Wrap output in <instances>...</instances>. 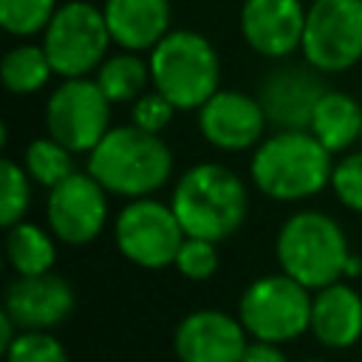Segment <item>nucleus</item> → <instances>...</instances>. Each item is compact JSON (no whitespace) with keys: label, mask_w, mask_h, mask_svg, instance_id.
I'll return each instance as SVG.
<instances>
[{"label":"nucleus","mask_w":362,"mask_h":362,"mask_svg":"<svg viewBox=\"0 0 362 362\" xmlns=\"http://www.w3.org/2000/svg\"><path fill=\"white\" fill-rule=\"evenodd\" d=\"M170 206L187 238L221 243L243 226L249 215V189L226 164L201 161L181 173Z\"/></svg>","instance_id":"obj_1"},{"label":"nucleus","mask_w":362,"mask_h":362,"mask_svg":"<svg viewBox=\"0 0 362 362\" xmlns=\"http://www.w3.org/2000/svg\"><path fill=\"white\" fill-rule=\"evenodd\" d=\"M334 153L311 130H274L249 158L252 184L272 201H308L331 187Z\"/></svg>","instance_id":"obj_2"},{"label":"nucleus","mask_w":362,"mask_h":362,"mask_svg":"<svg viewBox=\"0 0 362 362\" xmlns=\"http://www.w3.org/2000/svg\"><path fill=\"white\" fill-rule=\"evenodd\" d=\"M173 150L158 133L113 124L88 153V173L119 198H150L173 178Z\"/></svg>","instance_id":"obj_3"},{"label":"nucleus","mask_w":362,"mask_h":362,"mask_svg":"<svg viewBox=\"0 0 362 362\" xmlns=\"http://www.w3.org/2000/svg\"><path fill=\"white\" fill-rule=\"evenodd\" d=\"M274 257L283 274L317 291L337 280H345L351 246L345 229L328 212L297 209L277 229Z\"/></svg>","instance_id":"obj_4"},{"label":"nucleus","mask_w":362,"mask_h":362,"mask_svg":"<svg viewBox=\"0 0 362 362\" xmlns=\"http://www.w3.org/2000/svg\"><path fill=\"white\" fill-rule=\"evenodd\" d=\"M147 59L153 88L167 96L175 110H198L221 90V57L215 45L192 28H173Z\"/></svg>","instance_id":"obj_5"},{"label":"nucleus","mask_w":362,"mask_h":362,"mask_svg":"<svg viewBox=\"0 0 362 362\" xmlns=\"http://www.w3.org/2000/svg\"><path fill=\"white\" fill-rule=\"evenodd\" d=\"M311 300L314 291L294 277L283 272L260 274L243 288L238 300V320L252 339L286 345L308 334Z\"/></svg>","instance_id":"obj_6"},{"label":"nucleus","mask_w":362,"mask_h":362,"mask_svg":"<svg viewBox=\"0 0 362 362\" xmlns=\"http://www.w3.org/2000/svg\"><path fill=\"white\" fill-rule=\"evenodd\" d=\"M110 31L99 6L88 0H65L42 31V48L59 79L90 76L105 62Z\"/></svg>","instance_id":"obj_7"},{"label":"nucleus","mask_w":362,"mask_h":362,"mask_svg":"<svg viewBox=\"0 0 362 362\" xmlns=\"http://www.w3.org/2000/svg\"><path fill=\"white\" fill-rule=\"evenodd\" d=\"M184 238L173 206L153 195L127 201L113 221V240L122 257L150 272L173 266Z\"/></svg>","instance_id":"obj_8"},{"label":"nucleus","mask_w":362,"mask_h":362,"mask_svg":"<svg viewBox=\"0 0 362 362\" xmlns=\"http://www.w3.org/2000/svg\"><path fill=\"white\" fill-rule=\"evenodd\" d=\"M300 54L322 76L362 62V0H311Z\"/></svg>","instance_id":"obj_9"},{"label":"nucleus","mask_w":362,"mask_h":362,"mask_svg":"<svg viewBox=\"0 0 362 362\" xmlns=\"http://www.w3.org/2000/svg\"><path fill=\"white\" fill-rule=\"evenodd\" d=\"M110 99L96 85L93 76L62 79L45 102V130L59 144H65L74 156L90 153L110 124Z\"/></svg>","instance_id":"obj_10"},{"label":"nucleus","mask_w":362,"mask_h":362,"mask_svg":"<svg viewBox=\"0 0 362 362\" xmlns=\"http://www.w3.org/2000/svg\"><path fill=\"white\" fill-rule=\"evenodd\" d=\"M107 189L85 170H74L65 181L48 189L45 198V223L54 238L65 246H88L93 243L110 218Z\"/></svg>","instance_id":"obj_11"},{"label":"nucleus","mask_w":362,"mask_h":362,"mask_svg":"<svg viewBox=\"0 0 362 362\" xmlns=\"http://www.w3.org/2000/svg\"><path fill=\"white\" fill-rule=\"evenodd\" d=\"M195 113H198V130L204 141L221 153L255 150L266 139L269 119L263 113V105L257 96L246 90L221 88Z\"/></svg>","instance_id":"obj_12"},{"label":"nucleus","mask_w":362,"mask_h":362,"mask_svg":"<svg viewBox=\"0 0 362 362\" xmlns=\"http://www.w3.org/2000/svg\"><path fill=\"white\" fill-rule=\"evenodd\" d=\"M322 74L308 62L303 65H280L269 71L257 85V99L269 124L277 130H308L314 107L325 93Z\"/></svg>","instance_id":"obj_13"},{"label":"nucleus","mask_w":362,"mask_h":362,"mask_svg":"<svg viewBox=\"0 0 362 362\" xmlns=\"http://www.w3.org/2000/svg\"><path fill=\"white\" fill-rule=\"evenodd\" d=\"M249 339L238 317L221 308H198L175 325L173 354L178 362H240Z\"/></svg>","instance_id":"obj_14"},{"label":"nucleus","mask_w":362,"mask_h":362,"mask_svg":"<svg viewBox=\"0 0 362 362\" xmlns=\"http://www.w3.org/2000/svg\"><path fill=\"white\" fill-rule=\"evenodd\" d=\"M305 14L303 0H243L238 14L240 37L266 59H288L303 48Z\"/></svg>","instance_id":"obj_15"},{"label":"nucleus","mask_w":362,"mask_h":362,"mask_svg":"<svg viewBox=\"0 0 362 362\" xmlns=\"http://www.w3.org/2000/svg\"><path fill=\"white\" fill-rule=\"evenodd\" d=\"M74 288L65 277L45 272L14 277L3 297V311L20 331H51L74 311Z\"/></svg>","instance_id":"obj_16"},{"label":"nucleus","mask_w":362,"mask_h":362,"mask_svg":"<svg viewBox=\"0 0 362 362\" xmlns=\"http://www.w3.org/2000/svg\"><path fill=\"white\" fill-rule=\"evenodd\" d=\"M308 334L331 351L354 348L362 339V294L348 280L317 288L311 300Z\"/></svg>","instance_id":"obj_17"},{"label":"nucleus","mask_w":362,"mask_h":362,"mask_svg":"<svg viewBox=\"0 0 362 362\" xmlns=\"http://www.w3.org/2000/svg\"><path fill=\"white\" fill-rule=\"evenodd\" d=\"M102 14L113 45L150 54L173 28L170 0H105Z\"/></svg>","instance_id":"obj_18"},{"label":"nucleus","mask_w":362,"mask_h":362,"mask_svg":"<svg viewBox=\"0 0 362 362\" xmlns=\"http://www.w3.org/2000/svg\"><path fill=\"white\" fill-rule=\"evenodd\" d=\"M308 130L328 153H345L362 136V105L345 90H325L314 107Z\"/></svg>","instance_id":"obj_19"},{"label":"nucleus","mask_w":362,"mask_h":362,"mask_svg":"<svg viewBox=\"0 0 362 362\" xmlns=\"http://www.w3.org/2000/svg\"><path fill=\"white\" fill-rule=\"evenodd\" d=\"M6 260L17 277L51 272L57 263L54 232L34 221H20V223L8 226L6 229Z\"/></svg>","instance_id":"obj_20"},{"label":"nucleus","mask_w":362,"mask_h":362,"mask_svg":"<svg viewBox=\"0 0 362 362\" xmlns=\"http://www.w3.org/2000/svg\"><path fill=\"white\" fill-rule=\"evenodd\" d=\"M93 79L113 105H124V102L133 105L141 93L153 88L150 59H144V54L139 51H124V48L107 54L105 62L96 68Z\"/></svg>","instance_id":"obj_21"},{"label":"nucleus","mask_w":362,"mask_h":362,"mask_svg":"<svg viewBox=\"0 0 362 362\" xmlns=\"http://www.w3.org/2000/svg\"><path fill=\"white\" fill-rule=\"evenodd\" d=\"M0 74H3V85L8 88V93L31 96L48 85V79L54 76V68H51V59H48L42 42L40 45L20 42L3 54Z\"/></svg>","instance_id":"obj_22"},{"label":"nucleus","mask_w":362,"mask_h":362,"mask_svg":"<svg viewBox=\"0 0 362 362\" xmlns=\"http://www.w3.org/2000/svg\"><path fill=\"white\" fill-rule=\"evenodd\" d=\"M23 167L34 184L54 189L59 181H65L74 173V153L65 144H59L54 136H40L28 141L23 153Z\"/></svg>","instance_id":"obj_23"},{"label":"nucleus","mask_w":362,"mask_h":362,"mask_svg":"<svg viewBox=\"0 0 362 362\" xmlns=\"http://www.w3.org/2000/svg\"><path fill=\"white\" fill-rule=\"evenodd\" d=\"M31 175L25 173L23 161L3 158L0 164V223L3 229L25 221L31 206Z\"/></svg>","instance_id":"obj_24"},{"label":"nucleus","mask_w":362,"mask_h":362,"mask_svg":"<svg viewBox=\"0 0 362 362\" xmlns=\"http://www.w3.org/2000/svg\"><path fill=\"white\" fill-rule=\"evenodd\" d=\"M59 0H0V25L11 37L42 34L57 14Z\"/></svg>","instance_id":"obj_25"},{"label":"nucleus","mask_w":362,"mask_h":362,"mask_svg":"<svg viewBox=\"0 0 362 362\" xmlns=\"http://www.w3.org/2000/svg\"><path fill=\"white\" fill-rule=\"evenodd\" d=\"M6 362H68V351L51 331H20L3 351Z\"/></svg>","instance_id":"obj_26"},{"label":"nucleus","mask_w":362,"mask_h":362,"mask_svg":"<svg viewBox=\"0 0 362 362\" xmlns=\"http://www.w3.org/2000/svg\"><path fill=\"white\" fill-rule=\"evenodd\" d=\"M175 272L192 283L209 280L218 266H221V255H218V243L204 240V238H184L178 255H175Z\"/></svg>","instance_id":"obj_27"},{"label":"nucleus","mask_w":362,"mask_h":362,"mask_svg":"<svg viewBox=\"0 0 362 362\" xmlns=\"http://www.w3.org/2000/svg\"><path fill=\"white\" fill-rule=\"evenodd\" d=\"M331 192L345 209L362 215V150L345 153L339 161H334Z\"/></svg>","instance_id":"obj_28"},{"label":"nucleus","mask_w":362,"mask_h":362,"mask_svg":"<svg viewBox=\"0 0 362 362\" xmlns=\"http://www.w3.org/2000/svg\"><path fill=\"white\" fill-rule=\"evenodd\" d=\"M173 116H175V105L167 96H161L156 88H150L130 105V124H136L139 130H147V133L161 136V130L173 122Z\"/></svg>","instance_id":"obj_29"},{"label":"nucleus","mask_w":362,"mask_h":362,"mask_svg":"<svg viewBox=\"0 0 362 362\" xmlns=\"http://www.w3.org/2000/svg\"><path fill=\"white\" fill-rule=\"evenodd\" d=\"M240 362H288L283 345L277 342H263V339H249L243 359Z\"/></svg>","instance_id":"obj_30"},{"label":"nucleus","mask_w":362,"mask_h":362,"mask_svg":"<svg viewBox=\"0 0 362 362\" xmlns=\"http://www.w3.org/2000/svg\"><path fill=\"white\" fill-rule=\"evenodd\" d=\"M17 334H20V328L14 325V320H11L6 311H0V351H6V348L14 342Z\"/></svg>","instance_id":"obj_31"},{"label":"nucleus","mask_w":362,"mask_h":362,"mask_svg":"<svg viewBox=\"0 0 362 362\" xmlns=\"http://www.w3.org/2000/svg\"><path fill=\"white\" fill-rule=\"evenodd\" d=\"M362 274V257L356 255V252H351V257H348V263H345V280H354V277H359Z\"/></svg>","instance_id":"obj_32"},{"label":"nucleus","mask_w":362,"mask_h":362,"mask_svg":"<svg viewBox=\"0 0 362 362\" xmlns=\"http://www.w3.org/2000/svg\"><path fill=\"white\" fill-rule=\"evenodd\" d=\"M303 362H331V359H303Z\"/></svg>","instance_id":"obj_33"}]
</instances>
